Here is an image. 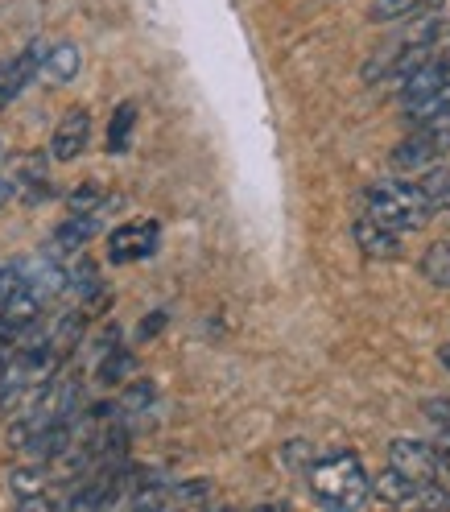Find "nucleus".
Returning <instances> with one entry per match:
<instances>
[{
    "label": "nucleus",
    "mask_w": 450,
    "mask_h": 512,
    "mask_svg": "<svg viewBox=\"0 0 450 512\" xmlns=\"http://www.w3.org/2000/svg\"><path fill=\"white\" fill-rule=\"evenodd\" d=\"M211 496V479H182L170 488V504H203Z\"/></svg>",
    "instance_id": "23"
},
{
    "label": "nucleus",
    "mask_w": 450,
    "mask_h": 512,
    "mask_svg": "<svg viewBox=\"0 0 450 512\" xmlns=\"http://www.w3.org/2000/svg\"><path fill=\"white\" fill-rule=\"evenodd\" d=\"M351 236H356V248L364 256H372V261H397V256H401V232L384 228V223L372 219V215L351 223Z\"/></svg>",
    "instance_id": "8"
},
{
    "label": "nucleus",
    "mask_w": 450,
    "mask_h": 512,
    "mask_svg": "<svg viewBox=\"0 0 450 512\" xmlns=\"http://www.w3.org/2000/svg\"><path fill=\"white\" fill-rule=\"evenodd\" d=\"M422 190L434 211H450V166H438L422 178Z\"/></svg>",
    "instance_id": "21"
},
{
    "label": "nucleus",
    "mask_w": 450,
    "mask_h": 512,
    "mask_svg": "<svg viewBox=\"0 0 450 512\" xmlns=\"http://www.w3.org/2000/svg\"><path fill=\"white\" fill-rule=\"evenodd\" d=\"M446 479H450V471H446ZM446 488H450V484H446Z\"/></svg>",
    "instance_id": "30"
},
{
    "label": "nucleus",
    "mask_w": 450,
    "mask_h": 512,
    "mask_svg": "<svg viewBox=\"0 0 450 512\" xmlns=\"http://www.w3.org/2000/svg\"><path fill=\"white\" fill-rule=\"evenodd\" d=\"M446 79H450V46H446L442 54H430L409 79L397 83V100H401V108H405V104H417V100H426V95H430L434 87H442Z\"/></svg>",
    "instance_id": "7"
},
{
    "label": "nucleus",
    "mask_w": 450,
    "mask_h": 512,
    "mask_svg": "<svg viewBox=\"0 0 450 512\" xmlns=\"http://www.w3.org/2000/svg\"><path fill=\"white\" fill-rule=\"evenodd\" d=\"M13 195H17V182L13 178H0V207H5Z\"/></svg>",
    "instance_id": "27"
},
{
    "label": "nucleus",
    "mask_w": 450,
    "mask_h": 512,
    "mask_svg": "<svg viewBox=\"0 0 450 512\" xmlns=\"http://www.w3.org/2000/svg\"><path fill=\"white\" fill-rule=\"evenodd\" d=\"M422 277H426L430 285H438V290H446V285H450V240H438V244L426 248V256H422Z\"/></svg>",
    "instance_id": "15"
},
{
    "label": "nucleus",
    "mask_w": 450,
    "mask_h": 512,
    "mask_svg": "<svg viewBox=\"0 0 450 512\" xmlns=\"http://www.w3.org/2000/svg\"><path fill=\"white\" fill-rule=\"evenodd\" d=\"M446 153H450V112L413 124V133L393 145L389 162L397 174H422V170H434Z\"/></svg>",
    "instance_id": "3"
},
{
    "label": "nucleus",
    "mask_w": 450,
    "mask_h": 512,
    "mask_svg": "<svg viewBox=\"0 0 450 512\" xmlns=\"http://www.w3.org/2000/svg\"><path fill=\"white\" fill-rule=\"evenodd\" d=\"M422 409H426L430 422H438V426L450 430V397H430V401H422Z\"/></svg>",
    "instance_id": "25"
},
{
    "label": "nucleus",
    "mask_w": 450,
    "mask_h": 512,
    "mask_svg": "<svg viewBox=\"0 0 450 512\" xmlns=\"http://www.w3.org/2000/svg\"><path fill=\"white\" fill-rule=\"evenodd\" d=\"M0 91H5V67H0Z\"/></svg>",
    "instance_id": "29"
},
{
    "label": "nucleus",
    "mask_w": 450,
    "mask_h": 512,
    "mask_svg": "<svg viewBox=\"0 0 450 512\" xmlns=\"http://www.w3.org/2000/svg\"><path fill=\"white\" fill-rule=\"evenodd\" d=\"M157 240H162V228L153 219H137V223H120V228L108 236V261L112 265H133L145 261V256L157 252Z\"/></svg>",
    "instance_id": "4"
},
{
    "label": "nucleus",
    "mask_w": 450,
    "mask_h": 512,
    "mask_svg": "<svg viewBox=\"0 0 450 512\" xmlns=\"http://www.w3.org/2000/svg\"><path fill=\"white\" fill-rule=\"evenodd\" d=\"M133 124H137V104H120L116 116H112V128H108V149L112 153H124L128 149V133H133Z\"/></svg>",
    "instance_id": "19"
},
{
    "label": "nucleus",
    "mask_w": 450,
    "mask_h": 512,
    "mask_svg": "<svg viewBox=\"0 0 450 512\" xmlns=\"http://www.w3.org/2000/svg\"><path fill=\"white\" fill-rule=\"evenodd\" d=\"M162 327H166V314H162V310H153V314H149V323L137 331V339H149V335H157Z\"/></svg>",
    "instance_id": "26"
},
{
    "label": "nucleus",
    "mask_w": 450,
    "mask_h": 512,
    "mask_svg": "<svg viewBox=\"0 0 450 512\" xmlns=\"http://www.w3.org/2000/svg\"><path fill=\"white\" fill-rule=\"evenodd\" d=\"M314 459H318V455H314V446H306V442H289V446H285V463H289V467L310 471Z\"/></svg>",
    "instance_id": "24"
},
{
    "label": "nucleus",
    "mask_w": 450,
    "mask_h": 512,
    "mask_svg": "<svg viewBox=\"0 0 450 512\" xmlns=\"http://www.w3.org/2000/svg\"><path fill=\"white\" fill-rule=\"evenodd\" d=\"M112 203H116V199H108V190L95 186V182H83L79 190H71V199H67L71 211H108Z\"/></svg>",
    "instance_id": "20"
},
{
    "label": "nucleus",
    "mask_w": 450,
    "mask_h": 512,
    "mask_svg": "<svg viewBox=\"0 0 450 512\" xmlns=\"http://www.w3.org/2000/svg\"><path fill=\"white\" fill-rule=\"evenodd\" d=\"M438 360H442V368L450 372V343H442V347H438Z\"/></svg>",
    "instance_id": "28"
},
{
    "label": "nucleus",
    "mask_w": 450,
    "mask_h": 512,
    "mask_svg": "<svg viewBox=\"0 0 450 512\" xmlns=\"http://www.w3.org/2000/svg\"><path fill=\"white\" fill-rule=\"evenodd\" d=\"M38 67H46V46L42 42H29L9 67H5V91H0V104H13L17 95L34 83V75H38Z\"/></svg>",
    "instance_id": "10"
},
{
    "label": "nucleus",
    "mask_w": 450,
    "mask_h": 512,
    "mask_svg": "<svg viewBox=\"0 0 450 512\" xmlns=\"http://www.w3.org/2000/svg\"><path fill=\"white\" fill-rule=\"evenodd\" d=\"M9 484H13V492H17L21 500H25V496H42V492L50 488V471L38 467V459H34V467H13Z\"/></svg>",
    "instance_id": "17"
},
{
    "label": "nucleus",
    "mask_w": 450,
    "mask_h": 512,
    "mask_svg": "<svg viewBox=\"0 0 450 512\" xmlns=\"http://www.w3.org/2000/svg\"><path fill=\"white\" fill-rule=\"evenodd\" d=\"M100 228H104V211H71V219L54 232V248L58 252H79Z\"/></svg>",
    "instance_id": "12"
},
{
    "label": "nucleus",
    "mask_w": 450,
    "mask_h": 512,
    "mask_svg": "<svg viewBox=\"0 0 450 512\" xmlns=\"http://www.w3.org/2000/svg\"><path fill=\"white\" fill-rule=\"evenodd\" d=\"M133 368H137V360L128 356V351H120V347H112V351H104V360H100V384H124L128 376H133Z\"/></svg>",
    "instance_id": "18"
},
{
    "label": "nucleus",
    "mask_w": 450,
    "mask_h": 512,
    "mask_svg": "<svg viewBox=\"0 0 450 512\" xmlns=\"http://www.w3.org/2000/svg\"><path fill=\"white\" fill-rule=\"evenodd\" d=\"M149 401H153V380H133V384H128V393L116 405H120V413H133V418H137V413L149 409Z\"/></svg>",
    "instance_id": "22"
},
{
    "label": "nucleus",
    "mask_w": 450,
    "mask_h": 512,
    "mask_svg": "<svg viewBox=\"0 0 450 512\" xmlns=\"http://www.w3.org/2000/svg\"><path fill=\"white\" fill-rule=\"evenodd\" d=\"M401 112H405V120H409V124H422V120H434V116L450 112V79H446L442 87H434V91L426 95V100H417V104H405Z\"/></svg>",
    "instance_id": "14"
},
{
    "label": "nucleus",
    "mask_w": 450,
    "mask_h": 512,
    "mask_svg": "<svg viewBox=\"0 0 450 512\" xmlns=\"http://www.w3.org/2000/svg\"><path fill=\"white\" fill-rule=\"evenodd\" d=\"M310 479V492L323 500L327 508H356L368 500L372 492V475L364 471L356 451H331V455H318L306 471Z\"/></svg>",
    "instance_id": "1"
},
{
    "label": "nucleus",
    "mask_w": 450,
    "mask_h": 512,
    "mask_svg": "<svg viewBox=\"0 0 450 512\" xmlns=\"http://www.w3.org/2000/svg\"><path fill=\"white\" fill-rule=\"evenodd\" d=\"M364 207H368L372 219H380L384 228H393L401 236L426 228L430 215H438L426 199L422 182H372L364 190Z\"/></svg>",
    "instance_id": "2"
},
{
    "label": "nucleus",
    "mask_w": 450,
    "mask_h": 512,
    "mask_svg": "<svg viewBox=\"0 0 450 512\" xmlns=\"http://www.w3.org/2000/svg\"><path fill=\"white\" fill-rule=\"evenodd\" d=\"M430 5V0H372V9L368 17L376 25H389V21H409L413 13H422Z\"/></svg>",
    "instance_id": "16"
},
{
    "label": "nucleus",
    "mask_w": 450,
    "mask_h": 512,
    "mask_svg": "<svg viewBox=\"0 0 450 512\" xmlns=\"http://www.w3.org/2000/svg\"><path fill=\"white\" fill-rule=\"evenodd\" d=\"M79 67H83V54H79V46L62 42V46L46 50V75H50L54 83H71V79L79 75Z\"/></svg>",
    "instance_id": "13"
},
{
    "label": "nucleus",
    "mask_w": 450,
    "mask_h": 512,
    "mask_svg": "<svg viewBox=\"0 0 450 512\" xmlns=\"http://www.w3.org/2000/svg\"><path fill=\"white\" fill-rule=\"evenodd\" d=\"M87 141H91V116L87 108H71L50 137V157L54 162H75V157L87 153Z\"/></svg>",
    "instance_id": "6"
},
{
    "label": "nucleus",
    "mask_w": 450,
    "mask_h": 512,
    "mask_svg": "<svg viewBox=\"0 0 450 512\" xmlns=\"http://www.w3.org/2000/svg\"><path fill=\"white\" fill-rule=\"evenodd\" d=\"M389 463L409 479H417V484H438L442 479V459L434 451V442H422V438H393Z\"/></svg>",
    "instance_id": "5"
},
{
    "label": "nucleus",
    "mask_w": 450,
    "mask_h": 512,
    "mask_svg": "<svg viewBox=\"0 0 450 512\" xmlns=\"http://www.w3.org/2000/svg\"><path fill=\"white\" fill-rule=\"evenodd\" d=\"M442 38H450V0H430L422 13H413L405 25V38L413 46H438Z\"/></svg>",
    "instance_id": "9"
},
{
    "label": "nucleus",
    "mask_w": 450,
    "mask_h": 512,
    "mask_svg": "<svg viewBox=\"0 0 450 512\" xmlns=\"http://www.w3.org/2000/svg\"><path fill=\"white\" fill-rule=\"evenodd\" d=\"M372 492H376V500L393 504V508H417V492H422V484H417V479H409L405 471H397V467L389 463V467H384V471L372 479Z\"/></svg>",
    "instance_id": "11"
}]
</instances>
